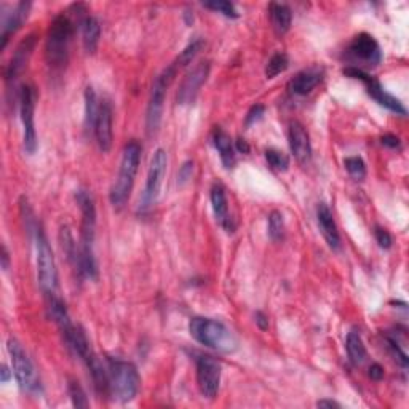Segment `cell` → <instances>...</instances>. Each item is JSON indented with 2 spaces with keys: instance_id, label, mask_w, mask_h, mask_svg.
Listing matches in <instances>:
<instances>
[{
  "instance_id": "obj_25",
  "label": "cell",
  "mask_w": 409,
  "mask_h": 409,
  "mask_svg": "<svg viewBox=\"0 0 409 409\" xmlns=\"http://www.w3.org/2000/svg\"><path fill=\"white\" fill-rule=\"evenodd\" d=\"M98 109H99V101H98V96L95 90L89 86V89L85 90V126L91 128L95 126V120H96V115H98Z\"/></svg>"
},
{
  "instance_id": "obj_26",
  "label": "cell",
  "mask_w": 409,
  "mask_h": 409,
  "mask_svg": "<svg viewBox=\"0 0 409 409\" xmlns=\"http://www.w3.org/2000/svg\"><path fill=\"white\" fill-rule=\"evenodd\" d=\"M288 66H290L288 55L282 53V51H278V53L272 55V58L267 63V66H266V77L267 79H275L277 75L285 72L286 69H288Z\"/></svg>"
},
{
  "instance_id": "obj_31",
  "label": "cell",
  "mask_w": 409,
  "mask_h": 409,
  "mask_svg": "<svg viewBox=\"0 0 409 409\" xmlns=\"http://www.w3.org/2000/svg\"><path fill=\"white\" fill-rule=\"evenodd\" d=\"M204 8H209L213 11H218V13L227 16V18L235 20L238 18V11L235 8V5L232 2H227V0H213V2H203Z\"/></svg>"
},
{
  "instance_id": "obj_2",
  "label": "cell",
  "mask_w": 409,
  "mask_h": 409,
  "mask_svg": "<svg viewBox=\"0 0 409 409\" xmlns=\"http://www.w3.org/2000/svg\"><path fill=\"white\" fill-rule=\"evenodd\" d=\"M141 152H143L141 144L134 141V139L125 144L124 152H122L119 176H117L109 194L110 203H112L115 208H122L126 203L128 198H130L134 178H136L139 168V162H141Z\"/></svg>"
},
{
  "instance_id": "obj_16",
  "label": "cell",
  "mask_w": 409,
  "mask_h": 409,
  "mask_svg": "<svg viewBox=\"0 0 409 409\" xmlns=\"http://www.w3.org/2000/svg\"><path fill=\"white\" fill-rule=\"evenodd\" d=\"M36 42H37L36 36L31 34V36H27L18 45V48H16L13 56H11L7 71H5V77H7V80H16L18 75L25 71L29 63V58H31L34 48H36Z\"/></svg>"
},
{
  "instance_id": "obj_21",
  "label": "cell",
  "mask_w": 409,
  "mask_h": 409,
  "mask_svg": "<svg viewBox=\"0 0 409 409\" xmlns=\"http://www.w3.org/2000/svg\"><path fill=\"white\" fill-rule=\"evenodd\" d=\"M212 139H213L214 148L219 152L223 165L227 169L235 165V145H233V141L229 134H227L221 126H216L213 130Z\"/></svg>"
},
{
  "instance_id": "obj_35",
  "label": "cell",
  "mask_w": 409,
  "mask_h": 409,
  "mask_svg": "<svg viewBox=\"0 0 409 409\" xmlns=\"http://www.w3.org/2000/svg\"><path fill=\"white\" fill-rule=\"evenodd\" d=\"M192 173H194V162L192 160H187L183 163V167L179 168V173H178V183L184 184L187 183L192 178Z\"/></svg>"
},
{
  "instance_id": "obj_4",
  "label": "cell",
  "mask_w": 409,
  "mask_h": 409,
  "mask_svg": "<svg viewBox=\"0 0 409 409\" xmlns=\"http://www.w3.org/2000/svg\"><path fill=\"white\" fill-rule=\"evenodd\" d=\"M108 379L109 394L122 403L134 400L141 385L138 368L130 361L119 358H108Z\"/></svg>"
},
{
  "instance_id": "obj_18",
  "label": "cell",
  "mask_w": 409,
  "mask_h": 409,
  "mask_svg": "<svg viewBox=\"0 0 409 409\" xmlns=\"http://www.w3.org/2000/svg\"><path fill=\"white\" fill-rule=\"evenodd\" d=\"M32 4L31 2H20L15 5V8L4 16L2 21V50H5L10 37L18 31V29L25 25L29 10H31Z\"/></svg>"
},
{
  "instance_id": "obj_17",
  "label": "cell",
  "mask_w": 409,
  "mask_h": 409,
  "mask_svg": "<svg viewBox=\"0 0 409 409\" xmlns=\"http://www.w3.org/2000/svg\"><path fill=\"white\" fill-rule=\"evenodd\" d=\"M325 71L321 67H309L304 69L299 74H296L290 82V90L297 96H306L309 93H312L323 80Z\"/></svg>"
},
{
  "instance_id": "obj_10",
  "label": "cell",
  "mask_w": 409,
  "mask_h": 409,
  "mask_svg": "<svg viewBox=\"0 0 409 409\" xmlns=\"http://www.w3.org/2000/svg\"><path fill=\"white\" fill-rule=\"evenodd\" d=\"M34 112H36V90L31 85H25L20 93V114L22 122V143L29 155L36 154L39 145Z\"/></svg>"
},
{
  "instance_id": "obj_42",
  "label": "cell",
  "mask_w": 409,
  "mask_h": 409,
  "mask_svg": "<svg viewBox=\"0 0 409 409\" xmlns=\"http://www.w3.org/2000/svg\"><path fill=\"white\" fill-rule=\"evenodd\" d=\"M0 372H2V382H4V384H5V382H8V381H10V371H8V368L4 365V366H2V371H0Z\"/></svg>"
},
{
  "instance_id": "obj_14",
  "label": "cell",
  "mask_w": 409,
  "mask_h": 409,
  "mask_svg": "<svg viewBox=\"0 0 409 409\" xmlns=\"http://www.w3.org/2000/svg\"><path fill=\"white\" fill-rule=\"evenodd\" d=\"M112 122H114L112 104H110L108 99H101V101H99V109L95 120V126H93V133H95L96 143L103 152H109L110 148H112L114 138Z\"/></svg>"
},
{
  "instance_id": "obj_15",
  "label": "cell",
  "mask_w": 409,
  "mask_h": 409,
  "mask_svg": "<svg viewBox=\"0 0 409 409\" xmlns=\"http://www.w3.org/2000/svg\"><path fill=\"white\" fill-rule=\"evenodd\" d=\"M288 139H290V148L293 152L294 159L301 163V165H307L312 159V144L311 136L301 122H291L290 130H288Z\"/></svg>"
},
{
  "instance_id": "obj_19",
  "label": "cell",
  "mask_w": 409,
  "mask_h": 409,
  "mask_svg": "<svg viewBox=\"0 0 409 409\" xmlns=\"http://www.w3.org/2000/svg\"><path fill=\"white\" fill-rule=\"evenodd\" d=\"M317 221H318L321 235H323L326 243H328V247L335 251L341 248V237H339L337 226L335 223V218H332L331 209L326 203L318 204Z\"/></svg>"
},
{
  "instance_id": "obj_34",
  "label": "cell",
  "mask_w": 409,
  "mask_h": 409,
  "mask_svg": "<svg viewBox=\"0 0 409 409\" xmlns=\"http://www.w3.org/2000/svg\"><path fill=\"white\" fill-rule=\"evenodd\" d=\"M374 237H376V242L379 243V247L381 248L384 249L391 248V243H394L391 235L387 231L382 229V227H376V229H374Z\"/></svg>"
},
{
  "instance_id": "obj_41",
  "label": "cell",
  "mask_w": 409,
  "mask_h": 409,
  "mask_svg": "<svg viewBox=\"0 0 409 409\" xmlns=\"http://www.w3.org/2000/svg\"><path fill=\"white\" fill-rule=\"evenodd\" d=\"M2 267H4V271H8V267H10V256L5 245H2Z\"/></svg>"
},
{
  "instance_id": "obj_23",
  "label": "cell",
  "mask_w": 409,
  "mask_h": 409,
  "mask_svg": "<svg viewBox=\"0 0 409 409\" xmlns=\"http://www.w3.org/2000/svg\"><path fill=\"white\" fill-rule=\"evenodd\" d=\"M268 16H271V22L273 31L278 36H283L290 31L291 22H293V11L285 4H271L268 7Z\"/></svg>"
},
{
  "instance_id": "obj_29",
  "label": "cell",
  "mask_w": 409,
  "mask_h": 409,
  "mask_svg": "<svg viewBox=\"0 0 409 409\" xmlns=\"http://www.w3.org/2000/svg\"><path fill=\"white\" fill-rule=\"evenodd\" d=\"M266 159L268 165L277 169V171H286L290 168V157L278 149H267Z\"/></svg>"
},
{
  "instance_id": "obj_7",
  "label": "cell",
  "mask_w": 409,
  "mask_h": 409,
  "mask_svg": "<svg viewBox=\"0 0 409 409\" xmlns=\"http://www.w3.org/2000/svg\"><path fill=\"white\" fill-rule=\"evenodd\" d=\"M8 353L11 356V363H13V372L18 382L20 389L27 394H36L40 391V379L34 366L32 360L29 358L26 350L22 349L21 344L15 337H10L7 342Z\"/></svg>"
},
{
  "instance_id": "obj_39",
  "label": "cell",
  "mask_w": 409,
  "mask_h": 409,
  "mask_svg": "<svg viewBox=\"0 0 409 409\" xmlns=\"http://www.w3.org/2000/svg\"><path fill=\"white\" fill-rule=\"evenodd\" d=\"M233 145H235V150L240 152V154H249V150H251L248 141L243 138H238Z\"/></svg>"
},
{
  "instance_id": "obj_40",
  "label": "cell",
  "mask_w": 409,
  "mask_h": 409,
  "mask_svg": "<svg viewBox=\"0 0 409 409\" xmlns=\"http://www.w3.org/2000/svg\"><path fill=\"white\" fill-rule=\"evenodd\" d=\"M317 406L318 408H330V409L341 408V405H339V403L335 400H320V401H317Z\"/></svg>"
},
{
  "instance_id": "obj_8",
  "label": "cell",
  "mask_w": 409,
  "mask_h": 409,
  "mask_svg": "<svg viewBox=\"0 0 409 409\" xmlns=\"http://www.w3.org/2000/svg\"><path fill=\"white\" fill-rule=\"evenodd\" d=\"M167 167H168L167 152L163 149H157L150 160V165L148 169V179H145L141 202H139V212L141 213H148L149 209L154 208L157 200H159L163 178H165L167 174Z\"/></svg>"
},
{
  "instance_id": "obj_27",
  "label": "cell",
  "mask_w": 409,
  "mask_h": 409,
  "mask_svg": "<svg viewBox=\"0 0 409 409\" xmlns=\"http://www.w3.org/2000/svg\"><path fill=\"white\" fill-rule=\"evenodd\" d=\"M268 237L272 242H282L285 237V219L277 209L268 214Z\"/></svg>"
},
{
  "instance_id": "obj_32",
  "label": "cell",
  "mask_w": 409,
  "mask_h": 409,
  "mask_svg": "<svg viewBox=\"0 0 409 409\" xmlns=\"http://www.w3.org/2000/svg\"><path fill=\"white\" fill-rule=\"evenodd\" d=\"M69 395H71L72 405L75 408H89L90 403L89 398H86L84 389L77 381H71L69 382Z\"/></svg>"
},
{
  "instance_id": "obj_1",
  "label": "cell",
  "mask_w": 409,
  "mask_h": 409,
  "mask_svg": "<svg viewBox=\"0 0 409 409\" xmlns=\"http://www.w3.org/2000/svg\"><path fill=\"white\" fill-rule=\"evenodd\" d=\"M75 34V25L69 15H58L51 21L48 36H46L45 56L48 66L53 71H63L69 61V46Z\"/></svg>"
},
{
  "instance_id": "obj_22",
  "label": "cell",
  "mask_w": 409,
  "mask_h": 409,
  "mask_svg": "<svg viewBox=\"0 0 409 409\" xmlns=\"http://www.w3.org/2000/svg\"><path fill=\"white\" fill-rule=\"evenodd\" d=\"M82 26V40H84V46L86 53L95 55L99 45V39H101V25L95 18V16H85L80 22Z\"/></svg>"
},
{
  "instance_id": "obj_9",
  "label": "cell",
  "mask_w": 409,
  "mask_h": 409,
  "mask_svg": "<svg viewBox=\"0 0 409 409\" xmlns=\"http://www.w3.org/2000/svg\"><path fill=\"white\" fill-rule=\"evenodd\" d=\"M344 75H347V77L350 79H356L360 82H363L368 95H370L374 101L381 104V106L387 108L389 110H391V112H395L398 115H406V108L403 106V103L400 101V99H396L395 96H391L390 93L385 91V89L381 85V82L374 79L372 75H370L368 72H365L363 69L350 66L344 69Z\"/></svg>"
},
{
  "instance_id": "obj_13",
  "label": "cell",
  "mask_w": 409,
  "mask_h": 409,
  "mask_svg": "<svg viewBox=\"0 0 409 409\" xmlns=\"http://www.w3.org/2000/svg\"><path fill=\"white\" fill-rule=\"evenodd\" d=\"M209 75V63H198L192 71L186 75L184 80L181 82L178 90V104H192L195 101L198 91L207 82Z\"/></svg>"
},
{
  "instance_id": "obj_12",
  "label": "cell",
  "mask_w": 409,
  "mask_h": 409,
  "mask_svg": "<svg viewBox=\"0 0 409 409\" xmlns=\"http://www.w3.org/2000/svg\"><path fill=\"white\" fill-rule=\"evenodd\" d=\"M349 55L353 58L355 61L366 63L368 66H377L382 61V51L381 46L376 42V39L370 34H358L349 45Z\"/></svg>"
},
{
  "instance_id": "obj_33",
  "label": "cell",
  "mask_w": 409,
  "mask_h": 409,
  "mask_svg": "<svg viewBox=\"0 0 409 409\" xmlns=\"http://www.w3.org/2000/svg\"><path fill=\"white\" fill-rule=\"evenodd\" d=\"M264 110H266V108L262 106V104H254V106L248 110L247 117H245V125L251 126L253 124H256L258 120H261L262 115H264Z\"/></svg>"
},
{
  "instance_id": "obj_38",
  "label": "cell",
  "mask_w": 409,
  "mask_h": 409,
  "mask_svg": "<svg viewBox=\"0 0 409 409\" xmlns=\"http://www.w3.org/2000/svg\"><path fill=\"white\" fill-rule=\"evenodd\" d=\"M256 325L259 326L261 331L268 330V318L264 312H256Z\"/></svg>"
},
{
  "instance_id": "obj_11",
  "label": "cell",
  "mask_w": 409,
  "mask_h": 409,
  "mask_svg": "<svg viewBox=\"0 0 409 409\" xmlns=\"http://www.w3.org/2000/svg\"><path fill=\"white\" fill-rule=\"evenodd\" d=\"M195 365H197L198 389H200L204 398L213 400L219 391L221 372H223V368H221V363L218 360L209 355L198 356Z\"/></svg>"
},
{
  "instance_id": "obj_20",
  "label": "cell",
  "mask_w": 409,
  "mask_h": 409,
  "mask_svg": "<svg viewBox=\"0 0 409 409\" xmlns=\"http://www.w3.org/2000/svg\"><path fill=\"white\" fill-rule=\"evenodd\" d=\"M209 198H212V207L216 216V221H218V223L223 226L227 232H233L232 218L229 216V202H227V194H226L224 186L219 183L213 184Z\"/></svg>"
},
{
  "instance_id": "obj_24",
  "label": "cell",
  "mask_w": 409,
  "mask_h": 409,
  "mask_svg": "<svg viewBox=\"0 0 409 409\" xmlns=\"http://www.w3.org/2000/svg\"><path fill=\"white\" fill-rule=\"evenodd\" d=\"M346 349L349 360L352 361V365L358 366L366 360V347L363 344V339H361V336L356 331H350L347 335Z\"/></svg>"
},
{
  "instance_id": "obj_30",
  "label": "cell",
  "mask_w": 409,
  "mask_h": 409,
  "mask_svg": "<svg viewBox=\"0 0 409 409\" xmlns=\"http://www.w3.org/2000/svg\"><path fill=\"white\" fill-rule=\"evenodd\" d=\"M344 167H346L349 174L353 179L361 181L366 178V163L361 157H347V159L344 160Z\"/></svg>"
},
{
  "instance_id": "obj_3",
  "label": "cell",
  "mask_w": 409,
  "mask_h": 409,
  "mask_svg": "<svg viewBox=\"0 0 409 409\" xmlns=\"http://www.w3.org/2000/svg\"><path fill=\"white\" fill-rule=\"evenodd\" d=\"M189 331L197 342H200L204 347L218 350V352L231 353L237 349L235 336L223 321L195 317L190 320Z\"/></svg>"
},
{
  "instance_id": "obj_37",
  "label": "cell",
  "mask_w": 409,
  "mask_h": 409,
  "mask_svg": "<svg viewBox=\"0 0 409 409\" xmlns=\"http://www.w3.org/2000/svg\"><path fill=\"white\" fill-rule=\"evenodd\" d=\"M370 377L372 381H381L384 377V368L379 365V363H372L370 366Z\"/></svg>"
},
{
  "instance_id": "obj_5",
  "label": "cell",
  "mask_w": 409,
  "mask_h": 409,
  "mask_svg": "<svg viewBox=\"0 0 409 409\" xmlns=\"http://www.w3.org/2000/svg\"><path fill=\"white\" fill-rule=\"evenodd\" d=\"M181 71L179 64L173 61L169 66H167L163 71L157 75L152 85L149 104H148V112H145V130L149 134H154L162 124V115H163V104H165L167 91L171 84L176 79L178 72Z\"/></svg>"
},
{
  "instance_id": "obj_36",
  "label": "cell",
  "mask_w": 409,
  "mask_h": 409,
  "mask_svg": "<svg viewBox=\"0 0 409 409\" xmlns=\"http://www.w3.org/2000/svg\"><path fill=\"white\" fill-rule=\"evenodd\" d=\"M381 143L385 145V148H390V149H398L401 145V141L398 136H395V134H384L381 138Z\"/></svg>"
},
{
  "instance_id": "obj_6",
  "label": "cell",
  "mask_w": 409,
  "mask_h": 409,
  "mask_svg": "<svg viewBox=\"0 0 409 409\" xmlns=\"http://www.w3.org/2000/svg\"><path fill=\"white\" fill-rule=\"evenodd\" d=\"M36 253H37V278L45 296L56 294L58 271L53 249L50 247L44 227L36 226Z\"/></svg>"
},
{
  "instance_id": "obj_28",
  "label": "cell",
  "mask_w": 409,
  "mask_h": 409,
  "mask_svg": "<svg viewBox=\"0 0 409 409\" xmlns=\"http://www.w3.org/2000/svg\"><path fill=\"white\" fill-rule=\"evenodd\" d=\"M204 46V42L202 39H197V40H194V42H190L189 45L186 46V48L181 51V55L176 58V61L178 64H179V67L183 69V67H186L187 64H190L192 61L195 60V56L200 53L202 51V48Z\"/></svg>"
}]
</instances>
